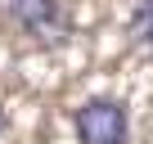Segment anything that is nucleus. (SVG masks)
Returning a JSON list of instances; mask_svg holds the SVG:
<instances>
[{"label":"nucleus","mask_w":153,"mask_h":144,"mask_svg":"<svg viewBox=\"0 0 153 144\" xmlns=\"http://www.w3.org/2000/svg\"><path fill=\"white\" fill-rule=\"evenodd\" d=\"M126 104L117 99H86L76 108V140L81 144H126Z\"/></svg>","instance_id":"1"},{"label":"nucleus","mask_w":153,"mask_h":144,"mask_svg":"<svg viewBox=\"0 0 153 144\" xmlns=\"http://www.w3.org/2000/svg\"><path fill=\"white\" fill-rule=\"evenodd\" d=\"M0 131H5V117H0Z\"/></svg>","instance_id":"4"},{"label":"nucleus","mask_w":153,"mask_h":144,"mask_svg":"<svg viewBox=\"0 0 153 144\" xmlns=\"http://www.w3.org/2000/svg\"><path fill=\"white\" fill-rule=\"evenodd\" d=\"M9 18L32 32V36H45L54 23H59V0H9Z\"/></svg>","instance_id":"2"},{"label":"nucleus","mask_w":153,"mask_h":144,"mask_svg":"<svg viewBox=\"0 0 153 144\" xmlns=\"http://www.w3.org/2000/svg\"><path fill=\"white\" fill-rule=\"evenodd\" d=\"M131 32L144 50H153V0H140L135 14H131Z\"/></svg>","instance_id":"3"}]
</instances>
